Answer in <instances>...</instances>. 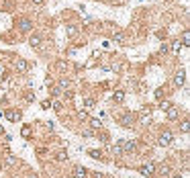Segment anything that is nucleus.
I'll return each mask as SVG.
<instances>
[{
  "instance_id": "nucleus-1",
  "label": "nucleus",
  "mask_w": 190,
  "mask_h": 178,
  "mask_svg": "<svg viewBox=\"0 0 190 178\" xmlns=\"http://www.w3.org/2000/svg\"><path fill=\"white\" fill-rule=\"evenodd\" d=\"M172 141H174V135L170 131H164L160 135V141H157V144H160L161 148H168V145H172Z\"/></svg>"
},
{
  "instance_id": "nucleus-2",
  "label": "nucleus",
  "mask_w": 190,
  "mask_h": 178,
  "mask_svg": "<svg viewBox=\"0 0 190 178\" xmlns=\"http://www.w3.org/2000/svg\"><path fill=\"white\" fill-rule=\"evenodd\" d=\"M153 172H156V164L153 162H147V164H143V166L139 168V174L141 176H151Z\"/></svg>"
},
{
  "instance_id": "nucleus-3",
  "label": "nucleus",
  "mask_w": 190,
  "mask_h": 178,
  "mask_svg": "<svg viewBox=\"0 0 190 178\" xmlns=\"http://www.w3.org/2000/svg\"><path fill=\"white\" fill-rule=\"evenodd\" d=\"M184 80H186V72H184V70H178V72L174 74V86H176V88L184 86Z\"/></svg>"
},
{
  "instance_id": "nucleus-4",
  "label": "nucleus",
  "mask_w": 190,
  "mask_h": 178,
  "mask_svg": "<svg viewBox=\"0 0 190 178\" xmlns=\"http://www.w3.org/2000/svg\"><path fill=\"white\" fill-rule=\"evenodd\" d=\"M14 70H17L18 74H25V72L29 70V63L25 62L23 58H17V59H14Z\"/></svg>"
},
{
  "instance_id": "nucleus-5",
  "label": "nucleus",
  "mask_w": 190,
  "mask_h": 178,
  "mask_svg": "<svg viewBox=\"0 0 190 178\" xmlns=\"http://www.w3.org/2000/svg\"><path fill=\"white\" fill-rule=\"evenodd\" d=\"M133 123H135V117H133L131 113H127V115L121 117V125H123V127H131Z\"/></svg>"
},
{
  "instance_id": "nucleus-6",
  "label": "nucleus",
  "mask_w": 190,
  "mask_h": 178,
  "mask_svg": "<svg viewBox=\"0 0 190 178\" xmlns=\"http://www.w3.org/2000/svg\"><path fill=\"white\" fill-rule=\"evenodd\" d=\"M18 29L23 31V33H29V31L33 29V23H31L29 18H23V21H21V23H18Z\"/></svg>"
},
{
  "instance_id": "nucleus-7",
  "label": "nucleus",
  "mask_w": 190,
  "mask_h": 178,
  "mask_svg": "<svg viewBox=\"0 0 190 178\" xmlns=\"http://www.w3.org/2000/svg\"><path fill=\"white\" fill-rule=\"evenodd\" d=\"M86 168H82V166H76L74 168V178H86Z\"/></svg>"
},
{
  "instance_id": "nucleus-8",
  "label": "nucleus",
  "mask_w": 190,
  "mask_h": 178,
  "mask_svg": "<svg viewBox=\"0 0 190 178\" xmlns=\"http://www.w3.org/2000/svg\"><path fill=\"white\" fill-rule=\"evenodd\" d=\"M178 115H180V111H178V107H174V104H172V107H170V109H168V119H178Z\"/></svg>"
},
{
  "instance_id": "nucleus-9",
  "label": "nucleus",
  "mask_w": 190,
  "mask_h": 178,
  "mask_svg": "<svg viewBox=\"0 0 190 178\" xmlns=\"http://www.w3.org/2000/svg\"><path fill=\"white\" fill-rule=\"evenodd\" d=\"M6 117H8L10 121H21V111H8Z\"/></svg>"
},
{
  "instance_id": "nucleus-10",
  "label": "nucleus",
  "mask_w": 190,
  "mask_h": 178,
  "mask_svg": "<svg viewBox=\"0 0 190 178\" xmlns=\"http://www.w3.org/2000/svg\"><path fill=\"white\" fill-rule=\"evenodd\" d=\"M29 43H31V47H39L41 45V37H39V35H31Z\"/></svg>"
},
{
  "instance_id": "nucleus-11",
  "label": "nucleus",
  "mask_w": 190,
  "mask_h": 178,
  "mask_svg": "<svg viewBox=\"0 0 190 178\" xmlns=\"http://www.w3.org/2000/svg\"><path fill=\"white\" fill-rule=\"evenodd\" d=\"M121 148L125 149V152H135V141H123Z\"/></svg>"
},
{
  "instance_id": "nucleus-12",
  "label": "nucleus",
  "mask_w": 190,
  "mask_h": 178,
  "mask_svg": "<svg viewBox=\"0 0 190 178\" xmlns=\"http://www.w3.org/2000/svg\"><path fill=\"white\" fill-rule=\"evenodd\" d=\"M113 100H115V103H123V100H125V92H123V90H117L115 94H113Z\"/></svg>"
},
{
  "instance_id": "nucleus-13",
  "label": "nucleus",
  "mask_w": 190,
  "mask_h": 178,
  "mask_svg": "<svg viewBox=\"0 0 190 178\" xmlns=\"http://www.w3.org/2000/svg\"><path fill=\"white\" fill-rule=\"evenodd\" d=\"M90 127H92L94 131H96V129H102V121L100 119H90Z\"/></svg>"
},
{
  "instance_id": "nucleus-14",
  "label": "nucleus",
  "mask_w": 190,
  "mask_h": 178,
  "mask_svg": "<svg viewBox=\"0 0 190 178\" xmlns=\"http://www.w3.org/2000/svg\"><path fill=\"white\" fill-rule=\"evenodd\" d=\"M55 160H57V162H65V160H68V152H63V149H61V152H57Z\"/></svg>"
},
{
  "instance_id": "nucleus-15",
  "label": "nucleus",
  "mask_w": 190,
  "mask_h": 178,
  "mask_svg": "<svg viewBox=\"0 0 190 178\" xmlns=\"http://www.w3.org/2000/svg\"><path fill=\"white\" fill-rule=\"evenodd\" d=\"M21 135H23V137H31V127L25 125L23 129H21Z\"/></svg>"
},
{
  "instance_id": "nucleus-16",
  "label": "nucleus",
  "mask_w": 190,
  "mask_h": 178,
  "mask_svg": "<svg viewBox=\"0 0 190 178\" xmlns=\"http://www.w3.org/2000/svg\"><path fill=\"white\" fill-rule=\"evenodd\" d=\"M88 156H90V158H94V160H98V158H100V152H96V149H88Z\"/></svg>"
},
{
  "instance_id": "nucleus-17",
  "label": "nucleus",
  "mask_w": 190,
  "mask_h": 178,
  "mask_svg": "<svg viewBox=\"0 0 190 178\" xmlns=\"http://www.w3.org/2000/svg\"><path fill=\"white\" fill-rule=\"evenodd\" d=\"M170 107H172V103H170V100H161V103H160V109H161V111H168Z\"/></svg>"
},
{
  "instance_id": "nucleus-18",
  "label": "nucleus",
  "mask_w": 190,
  "mask_h": 178,
  "mask_svg": "<svg viewBox=\"0 0 190 178\" xmlns=\"http://www.w3.org/2000/svg\"><path fill=\"white\" fill-rule=\"evenodd\" d=\"M113 39L119 41V43H125V35H123V33H115V35H113Z\"/></svg>"
},
{
  "instance_id": "nucleus-19",
  "label": "nucleus",
  "mask_w": 190,
  "mask_h": 178,
  "mask_svg": "<svg viewBox=\"0 0 190 178\" xmlns=\"http://www.w3.org/2000/svg\"><path fill=\"white\" fill-rule=\"evenodd\" d=\"M4 160H6V164H8V166H14V164H17V160H14V158H12V156H10V154L6 156Z\"/></svg>"
},
{
  "instance_id": "nucleus-20",
  "label": "nucleus",
  "mask_w": 190,
  "mask_h": 178,
  "mask_svg": "<svg viewBox=\"0 0 190 178\" xmlns=\"http://www.w3.org/2000/svg\"><path fill=\"white\" fill-rule=\"evenodd\" d=\"M180 47H182V43H180V39H178V41H174V43H172V49H174L176 53L180 51Z\"/></svg>"
},
{
  "instance_id": "nucleus-21",
  "label": "nucleus",
  "mask_w": 190,
  "mask_h": 178,
  "mask_svg": "<svg viewBox=\"0 0 190 178\" xmlns=\"http://www.w3.org/2000/svg\"><path fill=\"white\" fill-rule=\"evenodd\" d=\"M113 154H123V148H121V144L113 145Z\"/></svg>"
},
{
  "instance_id": "nucleus-22",
  "label": "nucleus",
  "mask_w": 190,
  "mask_h": 178,
  "mask_svg": "<svg viewBox=\"0 0 190 178\" xmlns=\"http://www.w3.org/2000/svg\"><path fill=\"white\" fill-rule=\"evenodd\" d=\"M49 107H51V100H43V103H41V109L43 111H47Z\"/></svg>"
},
{
  "instance_id": "nucleus-23",
  "label": "nucleus",
  "mask_w": 190,
  "mask_h": 178,
  "mask_svg": "<svg viewBox=\"0 0 190 178\" xmlns=\"http://www.w3.org/2000/svg\"><path fill=\"white\" fill-rule=\"evenodd\" d=\"M94 107H96V103H94L92 98H88L86 100V109H94Z\"/></svg>"
},
{
  "instance_id": "nucleus-24",
  "label": "nucleus",
  "mask_w": 190,
  "mask_h": 178,
  "mask_svg": "<svg viewBox=\"0 0 190 178\" xmlns=\"http://www.w3.org/2000/svg\"><path fill=\"white\" fill-rule=\"evenodd\" d=\"M78 117H80L82 121H88V113H86V111H80V113H78Z\"/></svg>"
},
{
  "instance_id": "nucleus-25",
  "label": "nucleus",
  "mask_w": 190,
  "mask_h": 178,
  "mask_svg": "<svg viewBox=\"0 0 190 178\" xmlns=\"http://www.w3.org/2000/svg\"><path fill=\"white\" fill-rule=\"evenodd\" d=\"M156 98H160V100L164 98V88H157L156 90Z\"/></svg>"
},
{
  "instance_id": "nucleus-26",
  "label": "nucleus",
  "mask_w": 190,
  "mask_h": 178,
  "mask_svg": "<svg viewBox=\"0 0 190 178\" xmlns=\"http://www.w3.org/2000/svg\"><path fill=\"white\" fill-rule=\"evenodd\" d=\"M182 43H184V45L188 43V31H184V33H182Z\"/></svg>"
},
{
  "instance_id": "nucleus-27",
  "label": "nucleus",
  "mask_w": 190,
  "mask_h": 178,
  "mask_svg": "<svg viewBox=\"0 0 190 178\" xmlns=\"http://www.w3.org/2000/svg\"><path fill=\"white\" fill-rule=\"evenodd\" d=\"M76 31H78L76 27H68V35H69V37H72V35H76Z\"/></svg>"
},
{
  "instance_id": "nucleus-28",
  "label": "nucleus",
  "mask_w": 190,
  "mask_h": 178,
  "mask_svg": "<svg viewBox=\"0 0 190 178\" xmlns=\"http://www.w3.org/2000/svg\"><path fill=\"white\" fill-rule=\"evenodd\" d=\"M168 49H170V47H168V43H164V45H161V47H160V51H161V53H166V51H168Z\"/></svg>"
},
{
  "instance_id": "nucleus-29",
  "label": "nucleus",
  "mask_w": 190,
  "mask_h": 178,
  "mask_svg": "<svg viewBox=\"0 0 190 178\" xmlns=\"http://www.w3.org/2000/svg\"><path fill=\"white\" fill-rule=\"evenodd\" d=\"M33 2H35L37 6H39V4H43V0H33Z\"/></svg>"
},
{
  "instance_id": "nucleus-30",
  "label": "nucleus",
  "mask_w": 190,
  "mask_h": 178,
  "mask_svg": "<svg viewBox=\"0 0 190 178\" xmlns=\"http://www.w3.org/2000/svg\"><path fill=\"white\" fill-rule=\"evenodd\" d=\"M27 178H39V176H37V174H29V176H27Z\"/></svg>"
},
{
  "instance_id": "nucleus-31",
  "label": "nucleus",
  "mask_w": 190,
  "mask_h": 178,
  "mask_svg": "<svg viewBox=\"0 0 190 178\" xmlns=\"http://www.w3.org/2000/svg\"><path fill=\"white\" fill-rule=\"evenodd\" d=\"M0 135H4V127L0 125Z\"/></svg>"
}]
</instances>
